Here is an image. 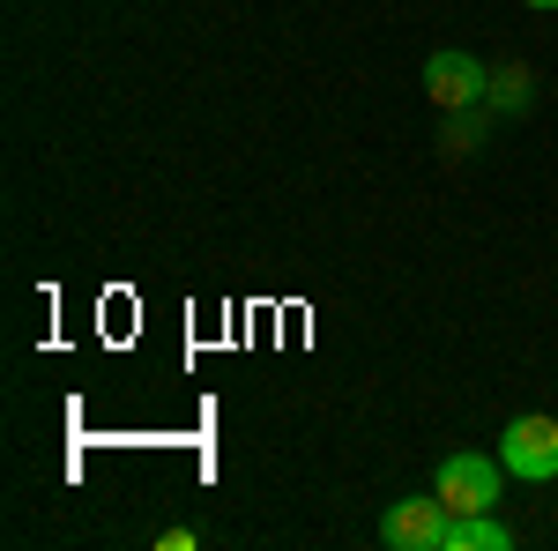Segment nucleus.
Returning a JSON list of instances; mask_svg holds the SVG:
<instances>
[{
    "label": "nucleus",
    "instance_id": "nucleus-6",
    "mask_svg": "<svg viewBox=\"0 0 558 551\" xmlns=\"http://www.w3.org/2000/svg\"><path fill=\"white\" fill-rule=\"evenodd\" d=\"M529 97H536V75H529L521 60L492 68V89H484V105H492V112H529Z\"/></svg>",
    "mask_w": 558,
    "mask_h": 551
},
{
    "label": "nucleus",
    "instance_id": "nucleus-8",
    "mask_svg": "<svg viewBox=\"0 0 558 551\" xmlns=\"http://www.w3.org/2000/svg\"><path fill=\"white\" fill-rule=\"evenodd\" d=\"M521 8H558V0H521Z\"/></svg>",
    "mask_w": 558,
    "mask_h": 551
},
{
    "label": "nucleus",
    "instance_id": "nucleus-3",
    "mask_svg": "<svg viewBox=\"0 0 558 551\" xmlns=\"http://www.w3.org/2000/svg\"><path fill=\"white\" fill-rule=\"evenodd\" d=\"M499 469L492 455H447V463L432 469V492L447 500V514H492L499 507Z\"/></svg>",
    "mask_w": 558,
    "mask_h": 551
},
{
    "label": "nucleus",
    "instance_id": "nucleus-2",
    "mask_svg": "<svg viewBox=\"0 0 558 551\" xmlns=\"http://www.w3.org/2000/svg\"><path fill=\"white\" fill-rule=\"evenodd\" d=\"M499 463L514 469L521 484H544V477H558V418H544V410H521V418L499 432Z\"/></svg>",
    "mask_w": 558,
    "mask_h": 551
},
{
    "label": "nucleus",
    "instance_id": "nucleus-1",
    "mask_svg": "<svg viewBox=\"0 0 558 551\" xmlns=\"http://www.w3.org/2000/svg\"><path fill=\"white\" fill-rule=\"evenodd\" d=\"M484 89H492V68L462 45H439L425 60V97L439 112H470V105H484Z\"/></svg>",
    "mask_w": 558,
    "mask_h": 551
},
{
    "label": "nucleus",
    "instance_id": "nucleus-7",
    "mask_svg": "<svg viewBox=\"0 0 558 551\" xmlns=\"http://www.w3.org/2000/svg\"><path fill=\"white\" fill-rule=\"evenodd\" d=\"M484 112H492V105H470V112H447V128H439V149H447V157H470L476 142H484Z\"/></svg>",
    "mask_w": 558,
    "mask_h": 551
},
{
    "label": "nucleus",
    "instance_id": "nucleus-5",
    "mask_svg": "<svg viewBox=\"0 0 558 551\" xmlns=\"http://www.w3.org/2000/svg\"><path fill=\"white\" fill-rule=\"evenodd\" d=\"M439 551H514V529H507V522H492V514H447Z\"/></svg>",
    "mask_w": 558,
    "mask_h": 551
},
{
    "label": "nucleus",
    "instance_id": "nucleus-4",
    "mask_svg": "<svg viewBox=\"0 0 558 551\" xmlns=\"http://www.w3.org/2000/svg\"><path fill=\"white\" fill-rule=\"evenodd\" d=\"M439 537H447V500H439V492H425V500H395L387 522H380L387 551H439Z\"/></svg>",
    "mask_w": 558,
    "mask_h": 551
}]
</instances>
